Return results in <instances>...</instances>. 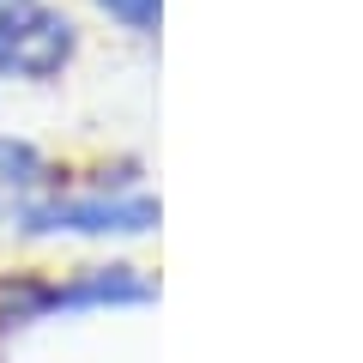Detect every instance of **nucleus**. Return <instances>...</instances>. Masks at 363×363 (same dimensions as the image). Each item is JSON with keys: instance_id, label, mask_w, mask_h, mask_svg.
Segmentation results:
<instances>
[{"instance_id": "1", "label": "nucleus", "mask_w": 363, "mask_h": 363, "mask_svg": "<svg viewBox=\"0 0 363 363\" xmlns=\"http://www.w3.org/2000/svg\"><path fill=\"white\" fill-rule=\"evenodd\" d=\"M73 61V25L37 0L0 13V79H55Z\"/></svg>"}, {"instance_id": "5", "label": "nucleus", "mask_w": 363, "mask_h": 363, "mask_svg": "<svg viewBox=\"0 0 363 363\" xmlns=\"http://www.w3.org/2000/svg\"><path fill=\"white\" fill-rule=\"evenodd\" d=\"M6 6H18V0H0V13H6Z\"/></svg>"}, {"instance_id": "3", "label": "nucleus", "mask_w": 363, "mask_h": 363, "mask_svg": "<svg viewBox=\"0 0 363 363\" xmlns=\"http://www.w3.org/2000/svg\"><path fill=\"white\" fill-rule=\"evenodd\" d=\"M55 169L43 164V152L30 140H6L0 133V224L6 218H25L43 194H49Z\"/></svg>"}, {"instance_id": "4", "label": "nucleus", "mask_w": 363, "mask_h": 363, "mask_svg": "<svg viewBox=\"0 0 363 363\" xmlns=\"http://www.w3.org/2000/svg\"><path fill=\"white\" fill-rule=\"evenodd\" d=\"M97 6H104L116 25H128V30H140V37H152V30H157V6H164V0H97Z\"/></svg>"}, {"instance_id": "2", "label": "nucleus", "mask_w": 363, "mask_h": 363, "mask_svg": "<svg viewBox=\"0 0 363 363\" xmlns=\"http://www.w3.org/2000/svg\"><path fill=\"white\" fill-rule=\"evenodd\" d=\"M157 224L152 194H91V200H37L25 212L30 236H140Z\"/></svg>"}]
</instances>
